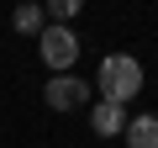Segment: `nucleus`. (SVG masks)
Returning <instances> with one entry per match:
<instances>
[{
  "mask_svg": "<svg viewBox=\"0 0 158 148\" xmlns=\"http://www.w3.org/2000/svg\"><path fill=\"white\" fill-rule=\"evenodd\" d=\"M11 27H16V32H27V37H42V27H48V11L37 6V0H27V6H16Z\"/></svg>",
  "mask_w": 158,
  "mask_h": 148,
  "instance_id": "obj_5",
  "label": "nucleus"
},
{
  "mask_svg": "<svg viewBox=\"0 0 158 148\" xmlns=\"http://www.w3.org/2000/svg\"><path fill=\"white\" fill-rule=\"evenodd\" d=\"M95 85H100V101H111V106H121V111H127V101H137V95H142V63H137V58H127V53H111V58H100Z\"/></svg>",
  "mask_w": 158,
  "mask_h": 148,
  "instance_id": "obj_1",
  "label": "nucleus"
},
{
  "mask_svg": "<svg viewBox=\"0 0 158 148\" xmlns=\"http://www.w3.org/2000/svg\"><path fill=\"white\" fill-rule=\"evenodd\" d=\"M85 80H74V74H53V80L42 85V101L53 106V111H74V106H85Z\"/></svg>",
  "mask_w": 158,
  "mask_h": 148,
  "instance_id": "obj_3",
  "label": "nucleus"
},
{
  "mask_svg": "<svg viewBox=\"0 0 158 148\" xmlns=\"http://www.w3.org/2000/svg\"><path fill=\"white\" fill-rule=\"evenodd\" d=\"M37 53H42V63H48V69L69 74V63L79 58V37H74L69 27H42V37H37Z\"/></svg>",
  "mask_w": 158,
  "mask_h": 148,
  "instance_id": "obj_2",
  "label": "nucleus"
},
{
  "mask_svg": "<svg viewBox=\"0 0 158 148\" xmlns=\"http://www.w3.org/2000/svg\"><path fill=\"white\" fill-rule=\"evenodd\" d=\"M127 148H158V116L127 122Z\"/></svg>",
  "mask_w": 158,
  "mask_h": 148,
  "instance_id": "obj_6",
  "label": "nucleus"
},
{
  "mask_svg": "<svg viewBox=\"0 0 158 148\" xmlns=\"http://www.w3.org/2000/svg\"><path fill=\"white\" fill-rule=\"evenodd\" d=\"M90 127H95L100 137H116V132H127V111H121V106H111V101H95Z\"/></svg>",
  "mask_w": 158,
  "mask_h": 148,
  "instance_id": "obj_4",
  "label": "nucleus"
},
{
  "mask_svg": "<svg viewBox=\"0 0 158 148\" xmlns=\"http://www.w3.org/2000/svg\"><path fill=\"white\" fill-rule=\"evenodd\" d=\"M79 11V0H53V6H48V16H53V27H63L69 16Z\"/></svg>",
  "mask_w": 158,
  "mask_h": 148,
  "instance_id": "obj_7",
  "label": "nucleus"
}]
</instances>
